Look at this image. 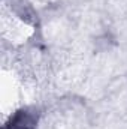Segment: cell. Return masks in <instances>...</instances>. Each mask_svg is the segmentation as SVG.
I'll return each mask as SVG.
<instances>
[{
	"instance_id": "6da1fadb",
	"label": "cell",
	"mask_w": 127,
	"mask_h": 129,
	"mask_svg": "<svg viewBox=\"0 0 127 129\" xmlns=\"http://www.w3.org/2000/svg\"><path fill=\"white\" fill-rule=\"evenodd\" d=\"M34 123H36V119L32 113L21 110V111L15 113V116L11 119L8 126H9V129H33Z\"/></svg>"
}]
</instances>
